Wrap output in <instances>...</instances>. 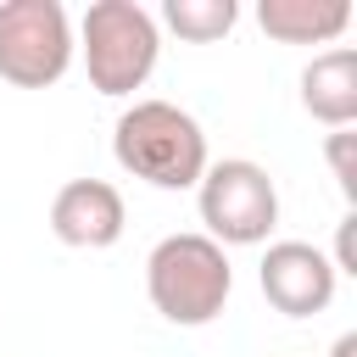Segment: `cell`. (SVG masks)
Segmentation results:
<instances>
[{"label": "cell", "mask_w": 357, "mask_h": 357, "mask_svg": "<svg viewBox=\"0 0 357 357\" xmlns=\"http://www.w3.org/2000/svg\"><path fill=\"white\" fill-rule=\"evenodd\" d=\"M112 156L156 190H195L206 173V134L173 100H134L112 128Z\"/></svg>", "instance_id": "cell-1"}, {"label": "cell", "mask_w": 357, "mask_h": 357, "mask_svg": "<svg viewBox=\"0 0 357 357\" xmlns=\"http://www.w3.org/2000/svg\"><path fill=\"white\" fill-rule=\"evenodd\" d=\"M145 290H151V307L167 324L201 329V324H212L223 312V301L234 290V268H229L218 240H206V234H167L145 257Z\"/></svg>", "instance_id": "cell-2"}, {"label": "cell", "mask_w": 357, "mask_h": 357, "mask_svg": "<svg viewBox=\"0 0 357 357\" xmlns=\"http://www.w3.org/2000/svg\"><path fill=\"white\" fill-rule=\"evenodd\" d=\"M84 50V73H89V89L123 100L134 89H145V78L156 73V50H162V33H156V17L134 0H95L84 11V28L73 39Z\"/></svg>", "instance_id": "cell-3"}, {"label": "cell", "mask_w": 357, "mask_h": 357, "mask_svg": "<svg viewBox=\"0 0 357 357\" xmlns=\"http://www.w3.org/2000/svg\"><path fill=\"white\" fill-rule=\"evenodd\" d=\"M195 206H201L206 240H218V245H262L279 223V190H273L268 167L245 162V156L206 162V173L195 184Z\"/></svg>", "instance_id": "cell-4"}, {"label": "cell", "mask_w": 357, "mask_h": 357, "mask_svg": "<svg viewBox=\"0 0 357 357\" xmlns=\"http://www.w3.org/2000/svg\"><path fill=\"white\" fill-rule=\"evenodd\" d=\"M73 22L61 0H6L0 6V78L17 89H45L73 67Z\"/></svg>", "instance_id": "cell-5"}, {"label": "cell", "mask_w": 357, "mask_h": 357, "mask_svg": "<svg viewBox=\"0 0 357 357\" xmlns=\"http://www.w3.org/2000/svg\"><path fill=\"white\" fill-rule=\"evenodd\" d=\"M335 262L312 245V240H273L262 251V268H257V284L268 296L273 312L284 318H312L335 301Z\"/></svg>", "instance_id": "cell-6"}, {"label": "cell", "mask_w": 357, "mask_h": 357, "mask_svg": "<svg viewBox=\"0 0 357 357\" xmlns=\"http://www.w3.org/2000/svg\"><path fill=\"white\" fill-rule=\"evenodd\" d=\"M128 206L117 195V184L106 178H67L50 201V234L73 251H106L123 240Z\"/></svg>", "instance_id": "cell-7"}, {"label": "cell", "mask_w": 357, "mask_h": 357, "mask_svg": "<svg viewBox=\"0 0 357 357\" xmlns=\"http://www.w3.org/2000/svg\"><path fill=\"white\" fill-rule=\"evenodd\" d=\"M301 106L324 128H351L357 123V50L335 45L301 67Z\"/></svg>", "instance_id": "cell-8"}, {"label": "cell", "mask_w": 357, "mask_h": 357, "mask_svg": "<svg viewBox=\"0 0 357 357\" xmlns=\"http://www.w3.org/2000/svg\"><path fill=\"white\" fill-rule=\"evenodd\" d=\"M257 22L279 45H329V39L346 33L351 6L346 0H262Z\"/></svg>", "instance_id": "cell-9"}, {"label": "cell", "mask_w": 357, "mask_h": 357, "mask_svg": "<svg viewBox=\"0 0 357 357\" xmlns=\"http://www.w3.org/2000/svg\"><path fill=\"white\" fill-rule=\"evenodd\" d=\"M162 22L178 39H190V45H212V39H223L240 22V6L234 0H167L162 6Z\"/></svg>", "instance_id": "cell-10"}, {"label": "cell", "mask_w": 357, "mask_h": 357, "mask_svg": "<svg viewBox=\"0 0 357 357\" xmlns=\"http://www.w3.org/2000/svg\"><path fill=\"white\" fill-rule=\"evenodd\" d=\"M351 145H357V134H346V128H335V134L324 139V156H329L335 184H340V195H346V201H357V167H351Z\"/></svg>", "instance_id": "cell-11"}, {"label": "cell", "mask_w": 357, "mask_h": 357, "mask_svg": "<svg viewBox=\"0 0 357 357\" xmlns=\"http://www.w3.org/2000/svg\"><path fill=\"white\" fill-rule=\"evenodd\" d=\"M329 357H357V335H351V329H346V335H340V340H335V346H329Z\"/></svg>", "instance_id": "cell-12"}]
</instances>
